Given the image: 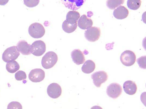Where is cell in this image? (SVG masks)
I'll use <instances>...</instances> for the list:
<instances>
[{"label": "cell", "mask_w": 146, "mask_h": 109, "mask_svg": "<svg viewBox=\"0 0 146 109\" xmlns=\"http://www.w3.org/2000/svg\"><path fill=\"white\" fill-rule=\"evenodd\" d=\"M58 60V56L55 52L52 51L48 52L42 58V65L45 69L50 68L56 64Z\"/></svg>", "instance_id": "obj_1"}, {"label": "cell", "mask_w": 146, "mask_h": 109, "mask_svg": "<svg viewBox=\"0 0 146 109\" xmlns=\"http://www.w3.org/2000/svg\"><path fill=\"white\" fill-rule=\"evenodd\" d=\"M45 30L41 24L35 22L29 26L28 32L30 35L34 38H39L42 37L44 34Z\"/></svg>", "instance_id": "obj_2"}, {"label": "cell", "mask_w": 146, "mask_h": 109, "mask_svg": "<svg viewBox=\"0 0 146 109\" xmlns=\"http://www.w3.org/2000/svg\"><path fill=\"white\" fill-rule=\"evenodd\" d=\"M136 57L135 53L132 51L127 50L121 54L120 60L121 63L126 66L133 65L136 61Z\"/></svg>", "instance_id": "obj_3"}, {"label": "cell", "mask_w": 146, "mask_h": 109, "mask_svg": "<svg viewBox=\"0 0 146 109\" xmlns=\"http://www.w3.org/2000/svg\"><path fill=\"white\" fill-rule=\"evenodd\" d=\"M20 54L16 46H13L6 49L2 54V59L4 62H7L15 60L18 58Z\"/></svg>", "instance_id": "obj_4"}, {"label": "cell", "mask_w": 146, "mask_h": 109, "mask_svg": "<svg viewBox=\"0 0 146 109\" xmlns=\"http://www.w3.org/2000/svg\"><path fill=\"white\" fill-rule=\"evenodd\" d=\"M101 34L100 29L95 26L91 27L87 29L84 33V36L88 41L94 42L99 39Z\"/></svg>", "instance_id": "obj_5"}, {"label": "cell", "mask_w": 146, "mask_h": 109, "mask_svg": "<svg viewBox=\"0 0 146 109\" xmlns=\"http://www.w3.org/2000/svg\"><path fill=\"white\" fill-rule=\"evenodd\" d=\"M46 50V44L42 40L35 41L31 45V53L35 56H41L45 53Z\"/></svg>", "instance_id": "obj_6"}, {"label": "cell", "mask_w": 146, "mask_h": 109, "mask_svg": "<svg viewBox=\"0 0 146 109\" xmlns=\"http://www.w3.org/2000/svg\"><path fill=\"white\" fill-rule=\"evenodd\" d=\"M122 91V87L119 84L113 83L107 87L106 92L109 97L113 99H116L121 95Z\"/></svg>", "instance_id": "obj_7"}, {"label": "cell", "mask_w": 146, "mask_h": 109, "mask_svg": "<svg viewBox=\"0 0 146 109\" xmlns=\"http://www.w3.org/2000/svg\"><path fill=\"white\" fill-rule=\"evenodd\" d=\"M108 76L107 73L103 71L96 72L91 75L94 84L98 87H100L101 84L108 79Z\"/></svg>", "instance_id": "obj_8"}, {"label": "cell", "mask_w": 146, "mask_h": 109, "mask_svg": "<svg viewBox=\"0 0 146 109\" xmlns=\"http://www.w3.org/2000/svg\"><path fill=\"white\" fill-rule=\"evenodd\" d=\"M29 79L33 82H39L42 81L45 76L44 71L40 68L32 70L29 74Z\"/></svg>", "instance_id": "obj_9"}, {"label": "cell", "mask_w": 146, "mask_h": 109, "mask_svg": "<svg viewBox=\"0 0 146 109\" xmlns=\"http://www.w3.org/2000/svg\"><path fill=\"white\" fill-rule=\"evenodd\" d=\"M62 90L60 86L55 83H51L48 85L47 92L48 95L53 98H56L61 94Z\"/></svg>", "instance_id": "obj_10"}, {"label": "cell", "mask_w": 146, "mask_h": 109, "mask_svg": "<svg viewBox=\"0 0 146 109\" xmlns=\"http://www.w3.org/2000/svg\"><path fill=\"white\" fill-rule=\"evenodd\" d=\"M62 3L67 8L72 11L80 8L86 0H61Z\"/></svg>", "instance_id": "obj_11"}, {"label": "cell", "mask_w": 146, "mask_h": 109, "mask_svg": "<svg viewBox=\"0 0 146 109\" xmlns=\"http://www.w3.org/2000/svg\"><path fill=\"white\" fill-rule=\"evenodd\" d=\"M73 61L77 65L83 64L85 60L83 53L79 49L74 50L71 53Z\"/></svg>", "instance_id": "obj_12"}, {"label": "cell", "mask_w": 146, "mask_h": 109, "mask_svg": "<svg viewBox=\"0 0 146 109\" xmlns=\"http://www.w3.org/2000/svg\"><path fill=\"white\" fill-rule=\"evenodd\" d=\"M18 51L23 55H29L31 53V45L25 40L19 41L17 45Z\"/></svg>", "instance_id": "obj_13"}, {"label": "cell", "mask_w": 146, "mask_h": 109, "mask_svg": "<svg viewBox=\"0 0 146 109\" xmlns=\"http://www.w3.org/2000/svg\"><path fill=\"white\" fill-rule=\"evenodd\" d=\"M78 27L82 30L87 29L91 27L93 24L92 20L85 14L81 16L78 21Z\"/></svg>", "instance_id": "obj_14"}, {"label": "cell", "mask_w": 146, "mask_h": 109, "mask_svg": "<svg viewBox=\"0 0 146 109\" xmlns=\"http://www.w3.org/2000/svg\"><path fill=\"white\" fill-rule=\"evenodd\" d=\"M123 87L125 93L130 95L135 94L137 90L136 83L131 80H127L123 84Z\"/></svg>", "instance_id": "obj_15"}, {"label": "cell", "mask_w": 146, "mask_h": 109, "mask_svg": "<svg viewBox=\"0 0 146 109\" xmlns=\"http://www.w3.org/2000/svg\"><path fill=\"white\" fill-rule=\"evenodd\" d=\"M114 17L118 19H123L128 16L129 11L125 7L120 6L115 9L113 12Z\"/></svg>", "instance_id": "obj_16"}, {"label": "cell", "mask_w": 146, "mask_h": 109, "mask_svg": "<svg viewBox=\"0 0 146 109\" xmlns=\"http://www.w3.org/2000/svg\"><path fill=\"white\" fill-rule=\"evenodd\" d=\"M80 16V13L76 11H69L66 15V20L68 23L73 24L76 22Z\"/></svg>", "instance_id": "obj_17"}, {"label": "cell", "mask_w": 146, "mask_h": 109, "mask_svg": "<svg viewBox=\"0 0 146 109\" xmlns=\"http://www.w3.org/2000/svg\"><path fill=\"white\" fill-rule=\"evenodd\" d=\"M95 67V63L92 60H86L83 64L81 70L83 73L89 74L94 71Z\"/></svg>", "instance_id": "obj_18"}, {"label": "cell", "mask_w": 146, "mask_h": 109, "mask_svg": "<svg viewBox=\"0 0 146 109\" xmlns=\"http://www.w3.org/2000/svg\"><path fill=\"white\" fill-rule=\"evenodd\" d=\"M20 66L18 63L15 60L7 62L6 68L9 73H13L19 69Z\"/></svg>", "instance_id": "obj_19"}, {"label": "cell", "mask_w": 146, "mask_h": 109, "mask_svg": "<svg viewBox=\"0 0 146 109\" xmlns=\"http://www.w3.org/2000/svg\"><path fill=\"white\" fill-rule=\"evenodd\" d=\"M77 27V22L73 24H71L68 23L66 20L63 22L62 25L63 30L68 33L74 32L76 29Z\"/></svg>", "instance_id": "obj_20"}, {"label": "cell", "mask_w": 146, "mask_h": 109, "mask_svg": "<svg viewBox=\"0 0 146 109\" xmlns=\"http://www.w3.org/2000/svg\"><path fill=\"white\" fill-rule=\"evenodd\" d=\"M124 1L125 0H107L106 5L109 9L113 10L123 4Z\"/></svg>", "instance_id": "obj_21"}, {"label": "cell", "mask_w": 146, "mask_h": 109, "mask_svg": "<svg viewBox=\"0 0 146 109\" xmlns=\"http://www.w3.org/2000/svg\"><path fill=\"white\" fill-rule=\"evenodd\" d=\"M141 3L140 0H128L127 2V5L128 8L134 10L138 9L141 6Z\"/></svg>", "instance_id": "obj_22"}, {"label": "cell", "mask_w": 146, "mask_h": 109, "mask_svg": "<svg viewBox=\"0 0 146 109\" xmlns=\"http://www.w3.org/2000/svg\"><path fill=\"white\" fill-rule=\"evenodd\" d=\"M24 4L29 7L36 6L39 3L40 0H23Z\"/></svg>", "instance_id": "obj_23"}, {"label": "cell", "mask_w": 146, "mask_h": 109, "mask_svg": "<svg viewBox=\"0 0 146 109\" xmlns=\"http://www.w3.org/2000/svg\"><path fill=\"white\" fill-rule=\"evenodd\" d=\"M15 77L17 80L21 81L26 79L27 78V75L24 71L19 70L15 73Z\"/></svg>", "instance_id": "obj_24"}, {"label": "cell", "mask_w": 146, "mask_h": 109, "mask_svg": "<svg viewBox=\"0 0 146 109\" xmlns=\"http://www.w3.org/2000/svg\"><path fill=\"white\" fill-rule=\"evenodd\" d=\"M146 56H141L137 59V62L139 66L141 68L143 69H146Z\"/></svg>", "instance_id": "obj_25"}, {"label": "cell", "mask_w": 146, "mask_h": 109, "mask_svg": "<svg viewBox=\"0 0 146 109\" xmlns=\"http://www.w3.org/2000/svg\"><path fill=\"white\" fill-rule=\"evenodd\" d=\"M7 109H22V106L19 102L13 101L10 103L7 106Z\"/></svg>", "instance_id": "obj_26"}, {"label": "cell", "mask_w": 146, "mask_h": 109, "mask_svg": "<svg viewBox=\"0 0 146 109\" xmlns=\"http://www.w3.org/2000/svg\"><path fill=\"white\" fill-rule=\"evenodd\" d=\"M9 0H0V5H5L7 4Z\"/></svg>", "instance_id": "obj_27"}]
</instances>
